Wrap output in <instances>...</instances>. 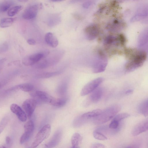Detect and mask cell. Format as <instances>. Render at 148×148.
<instances>
[{"label":"cell","instance_id":"obj_29","mask_svg":"<svg viewBox=\"0 0 148 148\" xmlns=\"http://www.w3.org/2000/svg\"><path fill=\"white\" fill-rule=\"evenodd\" d=\"M58 73L57 72L44 73L39 75L38 77L40 78L48 77L56 75Z\"/></svg>","mask_w":148,"mask_h":148},{"label":"cell","instance_id":"obj_39","mask_svg":"<svg viewBox=\"0 0 148 148\" xmlns=\"http://www.w3.org/2000/svg\"><path fill=\"white\" fill-rule=\"evenodd\" d=\"M70 148H80L79 147H71Z\"/></svg>","mask_w":148,"mask_h":148},{"label":"cell","instance_id":"obj_12","mask_svg":"<svg viewBox=\"0 0 148 148\" xmlns=\"http://www.w3.org/2000/svg\"><path fill=\"white\" fill-rule=\"evenodd\" d=\"M148 129V120H145L137 124L133 129L132 134L134 136H137L146 131Z\"/></svg>","mask_w":148,"mask_h":148},{"label":"cell","instance_id":"obj_14","mask_svg":"<svg viewBox=\"0 0 148 148\" xmlns=\"http://www.w3.org/2000/svg\"><path fill=\"white\" fill-rule=\"evenodd\" d=\"M34 96L37 97L41 101L50 104L53 98L47 93L40 91H36Z\"/></svg>","mask_w":148,"mask_h":148},{"label":"cell","instance_id":"obj_40","mask_svg":"<svg viewBox=\"0 0 148 148\" xmlns=\"http://www.w3.org/2000/svg\"><path fill=\"white\" fill-rule=\"evenodd\" d=\"M0 87H1V84H0Z\"/></svg>","mask_w":148,"mask_h":148},{"label":"cell","instance_id":"obj_20","mask_svg":"<svg viewBox=\"0 0 148 148\" xmlns=\"http://www.w3.org/2000/svg\"><path fill=\"white\" fill-rule=\"evenodd\" d=\"M94 25H91L86 27L85 29V32L89 38L94 37V34L96 35L98 33V29Z\"/></svg>","mask_w":148,"mask_h":148},{"label":"cell","instance_id":"obj_1","mask_svg":"<svg viewBox=\"0 0 148 148\" xmlns=\"http://www.w3.org/2000/svg\"><path fill=\"white\" fill-rule=\"evenodd\" d=\"M127 51V56L129 57V61L126 64L125 68L127 72H130L143 64L146 59V54L144 52L131 49Z\"/></svg>","mask_w":148,"mask_h":148},{"label":"cell","instance_id":"obj_19","mask_svg":"<svg viewBox=\"0 0 148 148\" xmlns=\"http://www.w3.org/2000/svg\"><path fill=\"white\" fill-rule=\"evenodd\" d=\"M14 2L11 0L5 1L0 3V12H4L8 10L13 5Z\"/></svg>","mask_w":148,"mask_h":148},{"label":"cell","instance_id":"obj_6","mask_svg":"<svg viewBox=\"0 0 148 148\" xmlns=\"http://www.w3.org/2000/svg\"><path fill=\"white\" fill-rule=\"evenodd\" d=\"M36 105V100L32 98L27 99L23 103L22 108L29 118H30L32 116Z\"/></svg>","mask_w":148,"mask_h":148},{"label":"cell","instance_id":"obj_21","mask_svg":"<svg viewBox=\"0 0 148 148\" xmlns=\"http://www.w3.org/2000/svg\"><path fill=\"white\" fill-rule=\"evenodd\" d=\"M66 102V99L65 98L53 97L50 104L54 106L61 107L64 106Z\"/></svg>","mask_w":148,"mask_h":148},{"label":"cell","instance_id":"obj_10","mask_svg":"<svg viewBox=\"0 0 148 148\" xmlns=\"http://www.w3.org/2000/svg\"><path fill=\"white\" fill-rule=\"evenodd\" d=\"M10 109L21 121L24 122L26 121L27 116L26 113L18 105L15 103L12 104L10 106Z\"/></svg>","mask_w":148,"mask_h":148},{"label":"cell","instance_id":"obj_17","mask_svg":"<svg viewBox=\"0 0 148 148\" xmlns=\"http://www.w3.org/2000/svg\"><path fill=\"white\" fill-rule=\"evenodd\" d=\"M82 138L81 135L78 133H75L72 135L71 138V143L72 147H79L81 143Z\"/></svg>","mask_w":148,"mask_h":148},{"label":"cell","instance_id":"obj_15","mask_svg":"<svg viewBox=\"0 0 148 148\" xmlns=\"http://www.w3.org/2000/svg\"><path fill=\"white\" fill-rule=\"evenodd\" d=\"M107 65V62L106 60H100L97 62L93 67V72L98 73L103 72L105 70Z\"/></svg>","mask_w":148,"mask_h":148},{"label":"cell","instance_id":"obj_8","mask_svg":"<svg viewBox=\"0 0 148 148\" xmlns=\"http://www.w3.org/2000/svg\"><path fill=\"white\" fill-rule=\"evenodd\" d=\"M38 6L36 4L31 5L25 10L22 17L25 19L30 20L35 18L38 13Z\"/></svg>","mask_w":148,"mask_h":148},{"label":"cell","instance_id":"obj_22","mask_svg":"<svg viewBox=\"0 0 148 148\" xmlns=\"http://www.w3.org/2000/svg\"><path fill=\"white\" fill-rule=\"evenodd\" d=\"M24 127V132L32 134L34 128V122L32 120H29L25 124Z\"/></svg>","mask_w":148,"mask_h":148},{"label":"cell","instance_id":"obj_28","mask_svg":"<svg viewBox=\"0 0 148 148\" xmlns=\"http://www.w3.org/2000/svg\"><path fill=\"white\" fill-rule=\"evenodd\" d=\"M8 45L7 42H4L0 44V54L7 51Z\"/></svg>","mask_w":148,"mask_h":148},{"label":"cell","instance_id":"obj_27","mask_svg":"<svg viewBox=\"0 0 148 148\" xmlns=\"http://www.w3.org/2000/svg\"><path fill=\"white\" fill-rule=\"evenodd\" d=\"M8 122V119L7 118L3 119L0 122V134L3 130Z\"/></svg>","mask_w":148,"mask_h":148},{"label":"cell","instance_id":"obj_4","mask_svg":"<svg viewBox=\"0 0 148 148\" xmlns=\"http://www.w3.org/2000/svg\"><path fill=\"white\" fill-rule=\"evenodd\" d=\"M49 53V51L48 50H45L27 56L23 59L22 63L26 66L33 65L47 56Z\"/></svg>","mask_w":148,"mask_h":148},{"label":"cell","instance_id":"obj_3","mask_svg":"<svg viewBox=\"0 0 148 148\" xmlns=\"http://www.w3.org/2000/svg\"><path fill=\"white\" fill-rule=\"evenodd\" d=\"M51 129V126L49 124L44 126L36 135L31 145L32 148L36 147L47 138L50 134Z\"/></svg>","mask_w":148,"mask_h":148},{"label":"cell","instance_id":"obj_11","mask_svg":"<svg viewBox=\"0 0 148 148\" xmlns=\"http://www.w3.org/2000/svg\"><path fill=\"white\" fill-rule=\"evenodd\" d=\"M88 97L87 100L86 104L88 105L91 103L98 102L101 98L103 94V90L101 88L96 89Z\"/></svg>","mask_w":148,"mask_h":148},{"label":"cell","instance_id":"obj_36","mask_svg":"<svg viewBox=\"0 0 148 148\" xmlns=\"http://www.w3.org/2000/svg\"><path fill=\"white\" fill-rule=\"evenodd\" d=\"M132 91L131 90H127L126 92V94H129L132 93Z\"/></svg>","mask_w":148,"mask_h":148},{"label":"cell","instance_id":"obj_25","mask_svg":"<svg viewBox=\"0 0 148 148\" xmlns=\"http://www.w3.org/2000/svg\"><path fill=\"white\" fill-rule=\"evenodd\" d=\"M93 135L94 137L96 139L101 140H105L107 139V137L102 134L96 131L93 132Z\"/></svg>","mask_w":148,"mask_h":148},{"label":"cell","instance_id":"obj_5","mask_svg":"<svg viewBox=\"0 0 148 148\" xmlns=\"http://www.w3.org/2000/svg\"><path fill=\"white\" fill-rule=\"evenodd\" d=\"M103 79L99 77L92 80L86 84L82 88L80 93L82 96H84L92 92L102 82Z\"/></svg>","mask_w":148,"mask_h":148},{"label":"cell","instance_id":"obj_26","mask_svg":"<svg viewBox=\"0 0 148 148\" xmlns=\"http://www.w3.org/2000/svg\"><path fill=\"white\" fill-rule=\"evenodd\" d=\"M129 116V114L127 113H122L116 115L113 119L119 122L127 118Z\"/></svg>","mask_w":148,"mask_h":148},{"label":"cell","instance_id":"obj_18","mask_svg":"<svg viewBox=\"0 0 148 148\" xmlns=\"http://www.w3.org/2000/svg\"><path fill=\"white\" fill-rule=\"evenodd\" d=\"M14 88L15 89H18L25 92H28L33 91L34 89V87L32 84L27 83L18 85Z\"/></svg>","mask_w":148,"mask_h":148},{"label":"cell","instance_id":"obj_9","mask_svg":"<svg viewBox=\"0 0 148 148\" xmlns=\"http://www.w3.org/2000/svg\"><path fill=\"white\" fill-rule=\"evenodd\" d=\"M61 130H57L49 141L45 145V148H53L56 146L60 142L62 136Z\"/></svg>","mask_w":148,"mask_h":148},{"label":"cell","instance_id":"obj_7","mask_svg":"<svg viewBox=\"0 0 148 148\" xmlns=\"http://www.w3.org/2000/svg\"><path fill=\"white\" fill-rule=\"evenodd\" d=\"M101 111L100 109H97L84 113L81 116V121L75 126L79 127L87 121L91 119L92 120L100 114Z\"/></svg>","mask_w":148,"mask_h":148},{"label":"cell","instance_id":"obj_38","mask_svg":"<svg viewBox=\"0 0 148 148\" xmlns=\"http://www.w3.org/2000/svg\"><path fill=\"white\" fill-rule=\"evenodd\" d=\"M0 148H6L5 146L4 145H0Z\"/></svg>","mask_w":148,"mask_h":148},{"label":"cell","instance_id":"obj_32","mask_svg":"<svg viewBox=\"0 0 148 148\" xmlns=\"http://www.w3.org/2000/svg\"><path fill=\"white\" fill-rule=\"evenodd\" d=\"M27 42L28 44L31 45H34L36 43V41L34 39L32 38L28 39Z\"/></svg>","mask_w":148,"mask_h":148},{"label":"cell","instance_id":"obj_24","mask_svg":"<svg viewBox=\"0 0 148 148\" xmlns=\"http://www.w3.org/2000/svg\"><path fill=\"white\" fill-rule=\"evenodd\" d=\"M22 8V6L21 5H16L12 7L8 10V15L10 16H14L20 11Z\"/></svg>","mask_w":148,"mask_h":148},{"label":"cell","instance_id":"obj_33","mask_svg":"<svg viewBox=\"0 0 148 148\" xmlns=\"http://www.w3.org/2000/svg\"><path fill=\"white\" fill-rule=\"evenodd\" d=\"M5 142L7 145H9L11 142V139L9 136H7L5 138Z\"/></svg>","mask_w":148,"mask_h":148},{"label":"cell","instance_id":"obj_13","mask_svg":"<svg viewBox=\"0 0 148 148\" xmlns=\"http://www.w3.org/2000/svg\"><path fill=\"white\" fill-rule=\"evenodd\" d=\"M45 40L46 42L50 47L55 48L58 44L56 37L51 32L47 33L45 36Z\"/></svg>","mask_w":148,"mask_h":148},{"label":"cell","instance_id":"obj_35","mask_svg":"<svg viewBox=\"0 0 148 148\" xmlns=\"http://www.w3.org/2000/svg\"><path fill=\"white\" fill-rule=\"evenodd\" d=\"M125 148H139L137 146H130L128 147H127Z\"/></svg>","mask_w":148,"mask_h":148},{"label":"cell","instance_id":"obj_16","mask_svg":"<svg viewBox=\"0 0 148 148\" xmlns=\"http://www.w3.org/2000/svg\"><path fill=\"white\" fill-rule=\"evenodd\" d=\"M138 112L145 116L148 115V102L147 99L141 103L138 107Z\"/></svg>","mask_w":148,"mask_h":148},{"label":"cell","instance_id":"obj_31","mask_svg":"<svg viewBox=\"0 0 148 148\" xmlns=\"http://www.w3.org/2000/svg\"><path fill=\"white\" fill-rule=\"evenodd\" d=\"M90 148H105V146L100 143H96L92 144Z\"/></svg>","mask_w":148,"mask_h":148},{"label":"cell","instance_id":"obj_2","mask_svg":"<svg viewBox=\"0 0 148 148\" xmlns=\"http://www.w3.org/2000/svg\"><path fill=\"white\" fill-rule=\"evenodd\" d=\"M121 106L118 104L111 106L102 110L100 114L93 120L95 124H101L106 123L115 116L120 111Z\"/></svg>","mask_w":148,"mask_h":148},{"label":"cell","instance_id":"obj_37","mask_svg":"<svg viewBox=\"0 0 148 148\" xmlns=\"http://www.w3.org/2000/svg\"><path fill=\"white\" fill-rule=\"evenodd\" d=\"M53 2H60L62 1V0H51Z\"/></svg>","mask_w":148,"mask_h":148},{"label":"cell","instance_id":"obj_34","mask_svg":"<svg viewBox=\"0 0 148 148\" xmlns=\"http://www.w3.org/2000/svg\"><path fill=\"white\" fill-rule=\"evenodd\" d=\"M73 16L74 18L76 19H77V20H79L80 19V17L79 16L76 14H74Z\"/></svg>","mask_w":148,"mask_h":148},{"label":"cell","instance_id":"obj_30","mask_svg":"<svg viewBox=\"0 0 148 148\" xmlns=\"http://www.w3.org/2000/svg\"><path fill=\"white\" fill-rule=\"evenodd\" d=\"M119 122L113 119L109 125V127L111 129H116L117 128L119 125Z\"/></svg>","mask_w":148,"mask_h":148},{"label":"cell","instance_id":"obj_23","mask_svg":"<svg viewBox=\"0 0 148 148\" xmlns=\"http://www.w3.org/2000/svg\"><path fill=\"white\" fill-rule=\"evenodd\" d=\"M14 19L12 18H5L1 20L0 22V27L5 28L11 26L13 23Z\"/></svg>","mask_w":148,"mask_h":148}]
</instances>
